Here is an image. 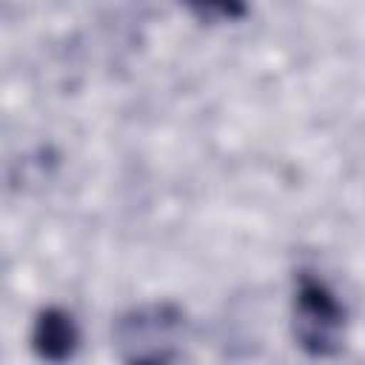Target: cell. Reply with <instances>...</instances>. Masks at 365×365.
I'll return each mask as SVG.
<instances>
[{
    "instance_id": "1",
    "label": "cell",
    "mask_w": 365,
    "mask_h": 365,
    "mask_svg": "<svg viewBox=\"0 0 365 365\" xmlns=\"http://www.w3.org/2000/svg\"><path fill=\"white\" fill-rule=\"evenodd\" d=\"M294 336L311 356H331L342 348L345 336V308L334 291L311 277L299 274L294 294Z\"/></svg>"
},
{
    "instance_id": "2",
    "label": "cell",
    "mask_w": 365,
    "mask_h": 365,
    "mask_svg": "<svg viewBox=\"0 0 365 365\" xmlns=\"http://www.w3.org/2000/svg\"><path fill=\"white\" fill-rule=\"evenodd\" d=\"M182 311L160 302V305H143L120 317L114 334L117 345L123 351V359L128 362H165L177 356V342L182 334Z\"/></svg>"
},
{
    "instance_id": "3",
    "label": "cell",
    "mask_w": 365,
    "mask_h": 365,
    "mask_svg": "<svg viewBox=\"0 0 365 365\" xmlns=\"http://www.w3.org/2000/svg\"><path fill=\"white\" fill-rule=\"evenodd\" d=\"M80 342V331L71 319V314H66L63 308H46L37 314L34 331H31V345L37 351V356L48 359V362H63L68 356H74Z\"/></svg>"
},
{
    "instance_id": "4",
    "label": "cell",
    "mask_w": 365,
    "mask_h": 365,
    "mask_svg": "<svg viewBox=\"0 0 365 365\" xmlns=\"http://www.w3.org/2000/svg\"><path fill=\"white\" fill-rule=\"evenodd\" d=\"M202 23H231L248 14L245 0H180Z\"/></svg>"
}]
</instances>
